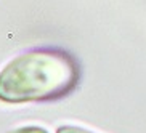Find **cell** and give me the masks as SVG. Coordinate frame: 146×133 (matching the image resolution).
I'll return each instance as SVG.
<instances>
[{
	"mask_svg": "<svg viewBox=\"0 0 146 133\" xmlns=\"http://www.w3.org/2000/svg\"><path fill=\"white\" fill-rule=\"evenodd\" d=\"M79 66L58 48L31 50L16 56L0 71V101L10 104L48 101L76 88Z\"/></svg>",
	"mask_w": 146,
	"mask_h": 133,
	"instance_id": "cell-1",
	"label": "cell"
},
{
	"mask_svg": "<svg viewBox=\"0 0 146 133\" xmlns=\"http://www.w3.org/2000/svg\"><path fill=\"white\" fill-rule=\"evenodd\" d=\"M56 133H95V132L82 128V127H74V125H63V127H58Z\"/></svg>",
	"mask_w": 146,
	"mask_h": 133,
	"instance_id": "cell-2",
	"label": "cell"
},
{
	"mask_svg": "<svg viewBox=\"0 0 146 133\" xmlns=\"http://www.w3.org/2000/svg\"><path fill=\"white\" fill-rule=\"evenodd\" d=\"M8 133H48L45 128L42 127H35V125H29V127H19V128H15Z\"/></svg>",
	"mask_w": 146,
	"mask_h": 133,
	"instance_id": "cell-3",
	"label": "cell"
}]
</instances>
